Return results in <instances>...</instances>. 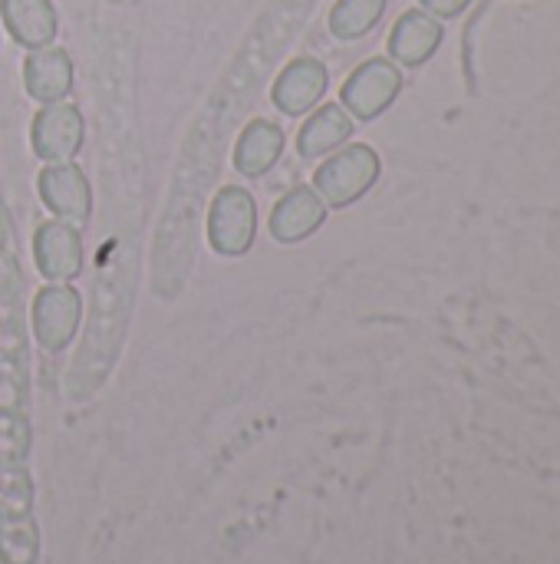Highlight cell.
<instances>
[{"label": "cell", "instance_id": "7c38bea8", "mask_svg": "<svg viewBox=\"0 0 560 564\" xmlns=\"http://www.w3.org/2000/svg\"><path fill=\"white\" fill-rule=\"evenodd\" d=\"M73 56L63 46H40L30 50L23 59V89L30 99H36L40 106L46 102H59L73 93Z\"/></svg>", "mask_w": 560, "mask_h": 564}, {"label": "cell", "instance_id": "603a6c76", "mask_svg": "<svg viewBox=\"0 0 560 564\" xmlns=\"http://www.w3.org/2000/svg\"><path fill=\"white\" fill-rule=\"evenodd\" d=\"M23 297V271L10 248H0V304H13Z\"/></svg>", "mask_w": 560, "mask_h": 564}, {"label": "cell", "instance_id": "52a82bcc", "mask_svg": "<svg viewBox=\"0 0 560 564\" xmlns=\"http://www.w3.org/2000/svg\"><path fill=\"white\" fill-rule=\"evenodd\" d=\"M86 142V119L79 106L59 99L40 106V112L30 122V149L40 162H73L83 152Z\"/></svg>", "mask_w": 560, "mask_h": 564}, {"label": "cell", "instance_id": "8992f818", "mask_svg": "<svg viewBox=\"0 0 560 564\" xmlns=\"http://www.w3.org/2000/svg\"><path fill=\"white\" fill-rule=\"evenodd\" d=\"M399 93H403V69L386 56H373L347 76V83L340 89V106L353 119L370 122V119L383 116L396 102Z\"/></svg>", "mask_w": 560, "mask_h": 564}, {"label": "cell", "instance_id": "7a4b0ae2", "mask_svg": "<svg viewBox=\"0 0 560 564\" xmlns=\"http://www.w3.org/2000/svg\"><path fill=\"white\" fill-rule=\"evenodd\" d=\"M132 301H135V251L122 238H106L99 248V268L92 281L83 347L69 367V393L76 400L89 397L112 370L129 330Z\"/></svg>", "mask_w": 560, "mask_h": 564}, {"label": "cell", "instance_id": "3957f363", "mask_svg": "<svg viewBox=\"0 0 560 564\" xmlns=\"http://www.w3.org/2000/svg\"><path fill=\"white\" fill-rule=\"evenodd\" d=\"M380 172H383V159L373 145L347 142L317 165L314 188L327 202V208H347L356 205L380 182Z\"/></svg>", "mask_w": 560, "mask_h": 564}, {"label": "cell", "instance_id": "2e32d148", "mask_svg": "<svg viewBox=\"0 0 560 564\" xmlns=\"http://www.w3.org/2000/svg\"><path fill=\"white\" fill-rule=\"evenodd\" d=\"M350 135H353V116L340 102H323L310 109L307 122L300 126L297 152L300 159H327L330 152L347 145Z\"/></svg>", "mask_w": 560, "mask_h": 564}, {"label": "cell", "instance_id": "8fae6325", "mask_svg": "<svg viewBox=\"0 0 560 564\" xmlns=\"http://www.w3.org/2000/svg\"><path fill=\"white\" fill-rule=\"evenodd\" d=\"M330 86V69L314 56H294L271 86V102L284 116H304L320 106Z\"/></svg>", "mask_w": 560, "mask_h": 564}, {"label": "cell", "instance_id": "44dd1931", "mask_svg": "<svg viewBox=\"0 0 560 564\" xmlns=\"http://www.w3.org/2000/svg\"><path fill=\"white\" fill-rule=\"evenodd\" d=\"M30 423L23 413H0V466H23L30 456Z\"/></svg>", "mask_w": 560, "mask_h": 564}, {"label": "cell", "instance_id": "e0dca14e", "mask_svg": "<svg viewBox=\"0 0 560 564\" xmlns=\"http://www.w3.org/2000/svg\"><path fill=\"white\" fill-rule=\"evenodd\" d=\"M386 13V0H337L330 10V33L343 43L363 40Z\"/></svg>", "mask_w": 560, "mask_h": 564}, {"label": "cell", "instance_id": "6da1fadb", "mask_svg": "<svg viewBox=\"0 0 560 564\" xmlns=\"http://www.w3.org/2000/svg\"><path fill=\"white\" fill-rule=\"evenodd\" d=\"M310 0H274L267 13L254 23L248 43L238 50L234 63L228 66L224 79L205 102L201 116L195 119L191 132L185 135L182 155L175 162V175L168 185L165 218L155 235L152 251V284L158 297H175L191 271L195 245H198V221L208 205L211 182L221 169V152L228 139L238 132V122L251 99L257 96L261 79L271 73L284 43L297 33L307 17Z\"/></svg>", "mask_w": 560, "mask_h": 564}, {"label": "cell", "instance_id": "9a60e30c", "mask_svg": "<svg viewBox=\"0 0 560 564\" xmlns=\"http://www.w3.org/2000/svg\"><path fill=\"white\" fill-rule=\"evenodd\" d=\"M0 17L13 43L26 53L50 46L59 33V13L53 0H0Z\"/></svg>", "mask_w": 560, "mask_h": 564}, {"label": "cell", "instance_id": "5b68a950", "mask_svg": "<svg viewBox=\"0 0 560 564\" xmlns=\"http://www.w3.org/2000/svg\"><path fill=\"white\" fill-rule=\"evenodd\" d=\"M83 294L73 288V284H46L33 294V304H30V330H33V340L50 350V354H59L66 350L79 327H83Z\"/></svg>", "mask_w": 560, "mask_h": 564}, {"label": "cell", "instance_id": "5bb4252c", "mask_svg": "<svg viewBox=\"0 0 560 564\" xmlns=\"http://www.w3.org/2000/svg\"><path fill=\"white\" fill-rule=\"evenodd\" d=\"M284 145H287L284 129L274 119L257 116L244 129H238V139H234V169L244 178H261V175H267L281 162Z\"/></svg>", "mask_w": 560, "mask_h": 564}, {"label": "cell", "instance_id": "4fadbf2b", "mask_svg": "<svg viewBox=\"0 0 560 564\" xmlns=\"http://www.w3.org/2000/svg\"><path fill=\"white\" fill-rule=\"evenodd\" d=\"M442 20L426 10H406L389 33V56L396 66H422L442 46Z\"/></svg>", "mask_w": 560, "mask_h": 564}, {"label": "cell", "instance_id": "30bf717a", "mask_svg": "<svg viewBox=\"0 0 560 564\" xmlns=\"http://www.w3.org/2000/svg\"><path fill=\"white\" fill-rule=\"evenodd\" d=\"M327 225V202L314 185H294L277 198L267 218V231L277 245H300Z\"/></svg>", "mask_w": 560, "mask_h": 564}, {"label": "cell", "instance_id": "9c48e42d", "mask_svg": "<svg viewBox=\"0 0 560 564\" xmlns=\"http://www.w3.org/2000/svg\"><path fill=\"white\" fill-rule=\"evenodd\" d=\"M36 192H40L43 208L53 218L86 225L89 215H92V185H89L86 172L76 162L43 165L40 175H36Z\"/></svg>", "mask_w": 560, "mask_h": 564}, {"label": "cell", "instance_id": "d4e9b609", "mask_svg": "<svg viewBox=\"0 0 560 564\" xmlns=\"http://www.w3.org/2000/svg\"><path fill=\"white\" fill-rule=\"evenodd\" d=\"M0 248H10V218H7L3 202H0Z\"/></svg>", "mask_w": 560, "mask_h": 564}, {"label": "cell", "instance_id": "277c9868", "mask_svg": "<svg viewBox=\"0 0 560 564\" xmlns=\"http://www.w3.org/2000/svg\"><path fill=\"white\" fill-rule=\"evenodd\" d=\"M205 235L215 254L244 258L257 238V202L244 185H224L208 198Z\"/></svg>", "mask_w": 560, "mask_h": 564}, {"label": "cell", "instance_id": "cb8c5ba5", "mask_svg": "<svg viewBox=\"0 0 560 564\" xmlns=\"http://www.w3.org/2000/svg\"><path fill=\"white\" fill-rule=\"evenodd\" d=\"M469 3L472 0H422V10L432 13V17H439V20H452L459 13H465Z\"/></svg>", "mask_w": 560, "mask_h": 564}, {"label": "cell", "instance_id": "ba28073f", "mask_svg": "<svg viewBox=\"0 0 560 564\" xmlns=\"http://www.w3.org/2000/svg\"><path fill=\"white\" fill-rule=\"evenodd\" d=\"M33 264L46 278V284H73L86 264L79 225L63 218L40 221L33 231Z\"/></svg>", "mask_w": 560, "mask_h": 564}, {"label": "cell", "instance_id": "ac0fdd59", "mask_svg": "<svg viewBox=\"0 0 560 564\" xmlns=\"http://www.w3.org/2000/svg\"><path fill=\"white\" fill-rule=\"evenodd\" d=\"M33 506V482L30 473L20 466H0V522L26 519Z\"/></svg>", "mask_w": 560, "mask_h": 564}, {"label": "cell", "instance_id": "d6986e66", "mask_svg": "<svg viewBox=\"0 0 560 564\" xmlns=\"http://www.w3.org/2000/svg\"><path fill=\"white\" fill-rule=\"evenodd\" d=\"M36 549H40V539H36V525L30 522V516L0 522V558H3V564H33L36 562Z\"/></svg>", "mask_w": 560, "mask_h": 564}, {"label": "cell", "instance_id": "ffe728a7", "mask_svg": "<svg viewBox=\"0 0 560 564\" xmlns=\"http://www.w3.org/2000/svg\"><path fill=\"white\" fill-rule=\"evenodd\" d=\"M26 350H30V334L23 324L20 301L0 304V360L26 364Z\"/></svg>", "mask_w": 560, "mask_h": 564}, {"label": "cell", "instance_id": "7402d4cb", "mask_svg": "<svg viewBox=\"0 0 560 564\" xmlns=\"http://www.w3.org/2000/svg\"><path fill=\"white\" fill-rule=\"evenodd\" d=\"M26 364L0 360V413H20L26 403Z\"/></svg>", "mask_w": 560, "mask_h": 564}]
</instances>
